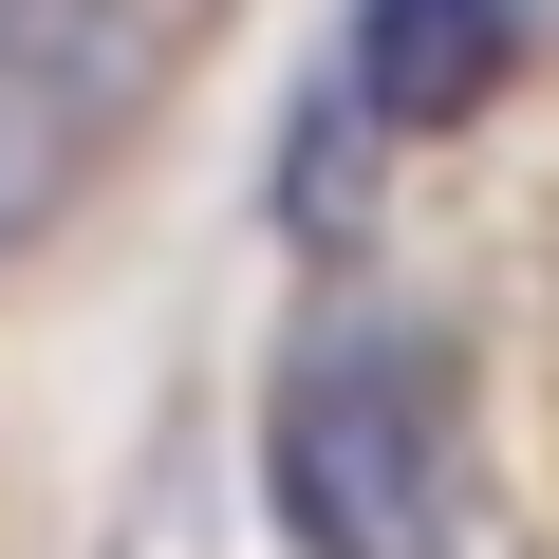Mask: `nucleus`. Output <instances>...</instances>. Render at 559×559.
<instances>
[{"instance_id":"f257e3e1","label":"nucleus","mask_w":559,"mask_h":559,"mask_svg":"<svg viewBox=\"0 0 559 559\" xmlns=\"http://www.w3.org/2000/svg\"><path fill=\"white\" fill-rule=\"evenodd\" d=\"M280 522L318 559H448V373L411 336H336L280 392Z\"/></svg>"},{"instance_id":"f03ea898","label":"nucleus","mask_w":559,"mask_h":559,"mask_svg":"<svg viewBox=\"0 0 559 559\" xmlns=\"http://www.w3.org/2000/svg\"><path fill=\"white\" fill-rule=\"evenodd\" d=\"M168 38H187V0H0V112L38 150H75L168 75Z\"/></svg>"},{"instance_id":"7ed1b4c3","label":"nucleus","mask_w":559,"mask_h":559,"mask_svg":"<svg viewBox=\"0 0 559 559\" xmlns=\"http://www.w3.org/2000/svg\"><path fill=\"white\" fill-rule=\"evenodd\" d=\"M522 57V0H355V112L373 131H466Z\"/></svg>"}]
</instances>
